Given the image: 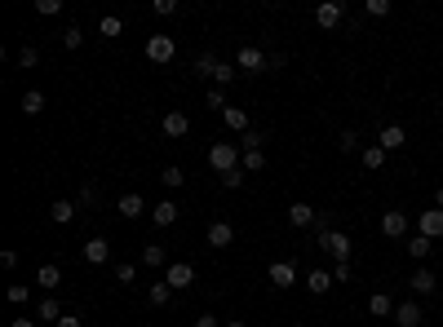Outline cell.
Returning <instances> with one entry per match:
<instances>
[{"instance_id": "cell-47", "label": "cell", "mask_w": 443, "mask_h": 327, "mask_svg": "<svg viewBox=\"0 0 443 327\" xmlns=\"http://www.w3.org/2000/svg\"><path fill=\"white\" fill-rule=\"evenodd\" d=\"M332 283H351V261H346V265H332Z\"/></svg>"}, {"instance_id": "cell-26", "label": "cell", "mask_w": 443, "mask_h": 327, "mask_svg": "<svg viewBox=\"0 0 443 327\" xmlns=\"http://www.w3.org/2000/svg\"><path fill=\"white\" fill-rule=\"evenodd\" d=\"M22 111H27V115H40V111H45V93H40V89H27V93H22Z\"/></svg>"}, {"instance_id": "cell-18", "label": "cell", "mask_w": 443, "mask_h": 327, "mask_svg": "<svg viewBox=\"0 0 443 327\" xmlns=\"http://www.w3.org/2000/svg\"><path fill=\"white\" fill-rule=\"evenodd\" d=\"M35 283H40L45 292H54V287H63V270H58L54 261H45L40 270H35Z\"/></svg>"}, {"instance_id": "cell-51", "label": "cell", "mask_w": 443, "mask_h": 327, "mask_svg": "<svg viewBox=\"0 0 443 327\" xmlns=\"http://www.w3.org/2000/svg\"><path fill=\"white\" fill-rule=\"evenodd\" d=\"M9 327H35V319H14Z\"/></svg>"}, {"instance_id": "cell-5", "label": "cell", "mask_w": 443, "mask_h": 327, "mask_svg": "<svg viewBox=\"0 0 443 327\" xmlns=\"http://www.w3.org/2000/svg\"><path fill=\"white\" fill-rule=\"evenodd\" d=\"M381 235L386 239H408V212H399V208L381 212Z\"/></svg>"}, {"instance_id": "cell-39", "label": "cell", "mask_w": 443, "mask_h": 327, "mask_svg": "<svg viewBox=\"0 0 443 327\" xmlns=\"http://www.w3.org/2000/svg\"><path fill=\"white\" fill-rule=\"evenodd\" d=\"M364 14H368V18H386V14H390V0H368Z\"/></svg>"}, {"instance_id": "cell-38", "label": "cell", "mask_w": 443, "mask_h": 327, "mask_svg": "<svg viewBox=\"0 0 443 327\" xmlns=\"http://www.w3.org/2000/svg\"><path fill=\"white\" fill-rule=\"evenodd\" d=\"M76 203H80V208L98 203V186H93V181H85V186H80V195H76Z\"/></svg>"}, {"instance_id": "cell-3", "label": "cell", "mask_w": 443, "mask_h": 327, "mask_svg": "<svg viewBox=\"0 0 443 327\" xmlns=\"http://www.w3.org/2000/svg\"><path fill=\"white\" fill-rule=\"evenodd\" d=\"M173 53H177L173 35H147V58H151L155 67H169V62H173Z\"/></svg>"}, {"instance_id": "cell-43", "label": "cell", "mask_w": 443, "mask_h": 327, "mask_svg": "<svg viewBox=\"0 0 443 327\" xmlns=\"http://www.w3.org/2000/svg\"><path fill=\"white\" fill-rule=\"evenodd\" d=\"M222 186H226V190H239V186H244V168H235V173H226V177H222Z\"/></svg>"}, {"instance_id": "cell-10", "label": "cell", "mask_w": 443, "mask_h": 327, "mask_svg": "<svg viewBox=\"0 0 443 327\" xmlns=\"http://www.w3.org/2000/svg\"><path fill=\"white\" fill-rule=\"evenodd\" d=\"M341 18H346V5H337V0H328V5H319V9H315V22H319L324 31L341 27Z\"/></svg>"}, {"instance_id": "cell-32", "label": "cell", "mask_w": 443, "mask_h": 327, "mask_svg": "<svg viewBox=\"0 0 443 327\" xmlns=\"http://www.w3.org/2000/svg\"><path fill=\"white\" fill-rule=\"evenodd\" d=\"M160 181H164V186H169V190H177V186H182V181H186V173H182V168H177V164H169V168H164V173H160Z\"/></svg>"}, {"instance_id": "cell-22", "label": "cell", "mask_w": 443, "mask_h": 327, "mask_svg": "<svg viewBox=\"0 0 443 327\" xmlns=\"http://www.w3.org/2000/svg\"><path fill=\"white\" fill-rule=\"evenodd\" d=\"M408 287H412L417 296H430V292H435V274H430L426 265H417V274L408 278Z\"/></svg>"}, {"instance_id": "cell-30", "label": "cell", "mask_w": 443, "mask_h": 327, "mask_svg": "<svg viewBox=\"0 0 443 327\" xmlns=\"http://www.w3.org/2000/svg\"><path fill=\"white\" fill-rule=\"evenodd\" d=\"M261 142H266V133H261V128H248L244 137H239V151H261Z\"/></svg>"}, {"instance_id": "cell-48", "label": "cell", "mask_w": 443, "mask_h": 327, "mask_svg": "<svg viewBox=\"0 0 443 327\" xmlns=\"http://www.w3.org/2000/svg\"><path fill=\"white\" fill-rule=\"evenodd\" d=\"M0 265H5V270H14V265H18V252L5 248V252H0Z\"/></svg>"}, {"instance_id": "cell-49", "label": "cell", "mask_w": 443, "mask_h": 327, "mask_svg": "<svg viewBox=\"0 0 443 327\" xmlns=\"http://www.w3.org/2000/svg\"><path fill=\"white\" fill-rule=\"evenodd\" d=\"M54 327H85V323H80V319H76V314H63V319H58Z\"/></svg>"}, {"instance_id": "cell-29", "label": "cell", "mask_w": 443, "mask_h": 327, "mask_svg": "<svg viewBox=\"0 0 443 327\" xmlns=\"http://www.w3.org/2000/svg\"><path fill=\"white\" fill-rule=\"evenodd\" d=\"M381 164H386V151H381V146H364V168H368V173H377Z\"/></svg>"}, {"instance_id": "cell-23", "label": "cell", "mask_w": 443, "mask_h": 327, "mask_svg": "<svg viewBox=\"0 0 443 327\" xmlns=\"http://www.w3.org/2000/svg\"><path fill=\"white\" fill-rule=\"evenodd\" d=\"M306 287H310V292H315V296H324L328 287H332V270H310V278H306Z\"/></svg>"}, {"instance_id": "cell-33", "label": "cell", "mask_w": 443, "mask_h": 327, "mask_svg": "<svg viewBox=\"0 0 443 327\" xmlns=\"http://www.w3.org/2000/svg\"><path fill=\"white\" fill-rule=\"evenodd\" d=\"M142 265H164V248L160 244H142Z\"/></svg>"}, {"instance_id": "cell-31", "label": "cell", "mask_w": 443, "mask_h": 327, "mask_svg": "<svg viewBox=\"0 0 443 327\" xmlns=\"http://www.w3.org/2000/svg\"><path fill=\"white\" fill-rule=\"evenodd\" d=\"M35 314H40V319H49V323H58V319H63V305H58L54 296H45V301H40V310H35Z\"/></svg>"}, {"instance_id": "cell-7", "label": "cell", "mask_w": 443, "mask_h": 327, "mask_svg": "<svg viewBox=\"0 0 443 327\" xmlns=\"http://www.w3.org/2000/svg\"><path fill=\"white\" fill-rule=\"evenodd\" d=\"M164 283H169L173 292H182V287L195 283V265H191V261H173V265H169V274H164Z\"/></svg>"}, {"instance_id": "cell-11", "label": "cell", "mask_w": 443, "mask_h": 327, "mask_svg": "<svg viewBox=\"0 0 443 327\" xmlns=\"http://www.w3.org/2000/svg\"><path fill=\"white\" fill-rule=\"evenodd\" d=\"M403 142H408V133H403L399 124H381V133H377V146L386 151V155H390V151H399Z\"/></svg>"}, {"instance_id": "cell-45", "label": "cell", "mask_w": 443, "mask_h": 327, "mask_svg": "<svg viewBox=\"0 0 443 327\" xmlns=\"http://www.w3.org/2000/svg\"><path fill=\"white\" fill-rule=\"evenodd\" d=\"M155 14H160V18H169V14H177V0H155Z\"/></svg>"}, {"instance_id": "cell-28", "label": "cell", "mask_w": 443, "mask_h": 327, "mask_svg": "<svg viewBox=\"0 0 443 327\" xmlns=\"http://www.w3.org/2000/svg\"><path fill=\"white\" fill-rule=\"evenodd\" d=\"M213 71H218V58H213V53H200V58H195V76H200V80H213Z\"/></svg>"}, {"instance_id": "cell-20", "label": "cell", "mask_w": 443, "mask_h": 327, "mask_svg": "<svg viewBox=\"0 0 443 327\" xmlns=\"http://www.w3.org/2000/svg\"><path fill=\"white\" fill-rule=\"evenodd\" d=\"M222 119H226V128H235V133H239V137H244V133L253 128V124H248V111H244V106H226Z\"/></svg>"}, {"instance_id": "cell-15", "label": "cell", "mask_w": 443, "mask_h": 327, "mask_svg": "<svg viewBox=\"0 0 443 327\" xmlns=\"http://www.w3.org/2000/svg\"><path fill=\"white\" fill-rule=\"evenodd\" d=\"M160 128H164V137H186V133H191V119H186L182 111H169V115L160 119Z\"/></svg>"}, {"instance_id": "cell-53", "label": "cell", "mask_w": 443, "mask_h": 327, "mask_svg": "<svg viewBox=\"0 0 443 327\" xmlns=\"http://www.w3.org/2000/svg\"><path fill=\"white\" fill-rule=\"evenodd\" d=\"M222 327H244V323H239V319H226V323H222Z\"/></svg>"}, {"instance_id": "cell-1", "label": "cell", "mask_w": 443, "mask_h": 327, "mask_svg": "<svg viewBox=\"0 0 443 327\" xmlns=\"http://www.w3.org/2000/svg\"><path fill=\"white\" fill-rule=\"evenodd\" d=\"M315 244L328 252L337 265H346L351 261V235H341V230H328V221H324V212H319V226H315Z\"/></svg>"}, {"instance_id": "cell-40", "label": "cell", "mask_w": 443, "mask_h": 327, "mask_svg": "<svg viewBox=\"0 0 443 327\" xmlns=\"http://www.w3.org/2000/svg\"><path fill=\"white\" fill-rule=\"evenodd\" d=\"M115 283H138V270H134L129 261H120V265H115Z\"/></svg>"}, {"instance_id": "cell-27", "label": "cell", "mask_w": 443, "mask_h": 327, "mask_svg": "<svg viewBox=\"0 0 443 327\" xmlns=\"http://www.w3.org/2000/svg\"><path fill=\"white\" fill-rule=\"evenodd\" d=\"M169 296H173L169 283H151V287H147V301H151V305H169Z\"/></svg>"}, {"instance_id": "cell-46", "label": "cell", "mask_w": 443, "mask_h": 327, "mask_svg": "<svg viewBox=\"0 0 443 327\" xmlns=\"http://www.w3.org/2000/svg\"><path fill=\"white\" fill-rule=\"evenodd\" d=\"M9 301L22 305V301H27V283H9Z\"/></svg>"}, {"instance_id": "cell-17", "label": "cell", "mask_w": 443, "mask_h": 327, "mask_svg": "<svg viewBox=\"0 0 443 327\" xmlns=\"http://www.w3.org/2000/svg\"><path fill=\"white\" fill-rule=\"evenodd\" d=\"M403 252H408L412 261H426L430 252H435V239H426V235H408V244H403Z\"/></svg>"}, {"instance_id": "cell-4", "label": "cell", "mask_w": 443, "mask_h": 327, "mask_svg": "<svg viewBox=\"0 0 443 327\" xmlns=\"http://www.w3.org/2000/svg\"><path fill=\"white\" fill-rule=\"evenodd\" d=\"M266 62H271V58L261 53V49H253V44H244V49L235 53V67H239V76H257V71H266Z\"/></svg>"}, {"instance_id": "cell-35", "label": "cell", "mask_w": 443, "mask_h": 327, "mask_svg": "<svg viewBox=\"0 0 443 327\" xmlns=\"http://www.w3.org/2000/svg\"><path fill=\"white\" fill-rule=\"evenodd\" d=\"M98 31H102V35H106V40H111V35H120V31H124V22H120V18H115V14H106V18H102V22H98Z\"/></svg>"}, {"instance_id": "cell-37", "label": "cell", "mask_w": 443, "mask_h": 327, "mask_svg": "<svg viewBox=\"0 0 443 327\" xmlns=\"http://www.w3.org/2000/svg\"><path fill=\"white\" fill-rule=\"evenodd\" d=\"M337 151H341V155H351V151H359V133H355V128H346L341 137H337Z\"/></svg>"}, {"instance_id": "cell-24", "label": "cell", "mask_w": 443, "mask_h": 327, "mask_svg": "<svg viewBox=\"0 0 443 327\" xmlns=\"http://www.w3.org/2000/svg\"><path fill=\"white\" fill-rule=\"evenodd\" d=\"M368 310H373L377 319H390V314H394V301H390L386 292H373V296H368Z\"/></svg>"}, {"instance_id": "cell-50", "label": "cell", "mask_w": 443, "mask_h": 327, "mask_svg": "<svg viewBox=\"0 0 443 327\" xmlns=\"http://www.w3.org/2000/svg\"><path fill=\"white\" fill-rule=\"evenodd\" d=\"M195 327H222V319H213V314H200Z\"/></svg>"}, {"instance_id": "cell-41", "label": "cell", "mask_w": 443, "mask_h": 327, "mask_svg": "<svg viewBox=\"0 0 443 327\" xmlns=\"http://www.w3.org/2000/svg\"><path fill=\"white\" fill-rule=\"evenodd\" d=\"M63 44H67V49H80V44H85V31H80V27H67V31H63Z\"/></svg>"}, {"instance_id": "cell-21", "label": "cell", "mask_w": 443, "mask_h": 327, "mask_svg": "<svg viewBox=\"0 0 443 327\" xmlns=\"http://www.w3.org/2000/svg\"><path fill=\"white\" fill-rule=\"evenodd\" d=\"M49 221H54V226H71V221H76V203H71V199H54Z\"/></svg>"}, {"instance_id": "cell-9", "label": "cell", "mask_w": 443, "mask_h": 327, "mask_svg": "<svg viewBox=\"0 0 443 327\" xmlns=\"http://www.w3.org/2000/svg\"><path fill=\"white\" fill-rule=\"evenodd\" d=\"M115 212H120V217H129V221H138V217L147 212V199H142L138 190H129V195H120V199H115Z\"/></svg>"}, {"instance_id": "cell-25", "label": "cell", "mask_w": 443, "mask_h": 327, "mask_svg": "<svg viewBox=\"0 0 443 327\" xmlns=\"http://www.w3.org/2000/svg\"><path fill=\"white\" fill-rule=\"evenodd\" d=\"M213 80H218V89H226V84H235V80H239V67H235V62H218Z\"/></svg>"}, {"instance_id": "cell-34", "label": "cell", "mask_w": 443, "mask_h": 327, "mask_svg": "<svg viewBox=\"0 0 443 327\" xmlns=\"http://www.w3.org/2000/svg\"><path fill=\"white\" fill-rule=\"evenodd\" d=\"M239 168H244V173H257V168H266V155H261V151H244V164H239Z\"/></svg>"}, {"instance_id": "cell-6", "label": "cell", "mask_w": 443, "mask_h": 327, "mask_svg": "<svg viewBox=\"0 0 443 327\" xmlns=\"http://www.w3.org/2000/svg\"><path fill=\"white\" fill-rule=\"evenodd\" d=\"M417 235H426V239H443V208H426V212H417Z\"/></svg>"}, {"instance_id": "cell-13", "label": "cell", "mask_w": 443, "mask_h": 327, "mask_svg": "<svg viewBox=\"0 0 443 327\" xmlns=\"http://www.w3.org/2000/svg\"><path fill=\"white\" fill-rule=\"evenodd\" d=\"M266 274H271L275 287H293V283H297V265H293V261H271Z\"/></svg>"}, {"instance_id": "cell-12", "label": "cell", "mask_w": 443, "mask_h": 327, "mask_svg": "<svg viewBox=\"0 0 443 327\" xmlns=\"http://www.w3.org/2000/svg\"><path fill=\"white\" fill-rule=\"evenodd\" d=\"M421 305L417 301H403V305H394V327H421Z\"/></svg>"}, {"instance_id": "cell-14", "label": "cell", "mask_w": 443, "mask_h": 327, "mask_svg": "<svg viewBox=\"0 0 443 327\" xmlns=\"http://www.w3.org/2000/svg\"><path fill=\"white\" fill-rule=\"evenodd\" d=\"M235 244V226L231 221H213L209 226V248H231Z\"/></svg>"}, {"instance_id": "cell-2", "label": "cell", "mask_w": 443, "mask_h": 327, "mask_svg": "<svg viewBox=\"0 0 443 327\" xmlns=\"http://www.w3.org/2000/svg\"><path fill=\"white\" fill-rule=\"evenodd\" d=\"M209 164L226 177V173H235L244 160H239V146H235V142H213V146H209Z\"/></svg>"}, {"instance_id": "cell-44", "label": "cell", "mask_w": 443, "mask_h": 327, "mask_svg": "<svg viewBox=\"0 0 443 327\" xmlns=\"http://www.w3.org/2000/svg\"><path fill=\"white\" fill-rule=\"evenodd\" d=\"M35 9H40V14H45V18H54V14H58V9H63V0H35Z\"/></svg>"}, {"instance_id": "cell-36", "label": "cell", "mask_w": 443, "mask_h": 327, "mask_svg": "<svg viewBox=\"0 0 443 327\" xmlns=\"http://www.w3.org/2000/svg\"><path fill=\"white\" fill-rule=\"evenodd\" d=\"M204 106H213V111H226V89H218V84H213V89L204 93Z\"/></svg>"}, {"instance_id": "cell-8", "label": "cell", "mask_w": 443, "mask_h": 327, "mask_svg": "<svg viewBox=\"0 0 443 327\" xmlns=\"http://www.w3.org/2000/svg\"><path fill=\"white\" fill-rule=\"evenodd\" d=\"M289 226H297V230H306V226H319V212L310 208L306 199H297V203H289Z\"/></svg>"}, {"instance_id": "cell-52", "label": "cell", "mask_w": 443, "mask_h": 327, "mask_svg": "<svg viewBox=\"0 0 443 327\" xmlns=\"http://www.w3.org/2000/svg\"><path fill=\"white\" fill-rule=\"evenodd\" d=\"M435 208H443V186H439V195H435Z\"/></svg>"}, {"instance_id": "cell-42", "label": "cell", "mask_w": 443, "mask_h": 327, "mask_svg": "<svg viewBox=\"0 0 443 327\" xmlns=\"http://www.w3.org/2000/svg\"><path fill=\"white\" fill-rule=\"evenodd\" d=\"M35 62H40V53H35V49H31V44H27V49H22V53H18V67H22V71H31Z\"/></svg>"}, {"instance_id": "cell-16", "label": "cell", "mask_w": 443, "mask_h": 327, "mask_svg": "<svg viewBox=\"0 0 443 327\" xmlns=\"http://www.w3.org/2000/svg\"><path fill=\"white\" fill-rule=\"evenodd\" d=\"M177 217H182V208H177L173 199H160V203L151 208V221H155V226H173Z\"/></svg>"}, {"instance_id": "cell-19", "label": "cell", "mask_w": 443, "mask_h": 327, "mask_svg": "<svg viewBox=\"0 0 443 327\" xmlns=\"http://www.w3.org/2000/svg\"><path fill=\"white\" fill-rule=\"evenodd\" d=\"M106 257H111V244H106L102 235H93L89 244H85V261H89V265H102Z\"/></svg>"}, {"instance_id": "cell-54", "label": "cell", "mask_w": 443, "mask_h": 327, "mask_svg": "<svg viewBox=\"0 0 443 327\" xmlns=\"http://www.w3.org/2000/svg\"><path fill=\"white\" fill-rule=\"evenodd\" d=\"M439 31H443V27H439Z\"/></svg>"}]
</instances>
